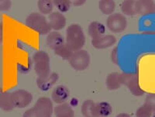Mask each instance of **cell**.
Wrapping results in <instances>:
<instances>
[{"mask_svg": "<svg viewBox=\"0 0 155 117\" xmlns=\"http://www.w3.org/2000/svg\"><path fill=\"white\" fill-rule=\"evenodd\" d=\"M86 37L79 24H71L66 30L65 44L73 52L81 50L85 45Z\"/></svg>", "mask_w": 155, "mask_h": 117, "instance_id": "6da1fadb", "label": "cell"}, {"mask_svg": "<svg viewBox=\"0 0 155 117\" xmlns=\"http://www.w3.org/2000/svg\"><path fill=\"white\" fill-rule=\"evenodd\" d=\"M53 101L48 97H41L32 108L23 113V117H52L54 113Z\"/></svg>", "mask_w": 155, "mask_h": 117, "instance_id": "7a4b0ae2", "label": "cell"}, {"mask_svg": "<svg viewBox=\"0 0 155 117\" xmlns=\"http://www.w3.org/2000/svg\"><path fill=\"white\" fill-rule=\"evenodd\" d=\"M26 25L40 35H47L51 28L46 17L41 13H32L26 19Z\"/></svg>", "mask_w": 155, "mask_h": 117, "instance_id": "3957f363", "label": "cell"}, {"mask_svg": "<svg viewBox=\"0 0 155 117\" xmlns=\"http://www.w3.org/2000/svg\"><path fill=\"white\" fill-rule=\"evenodd\" d=\"M121 85H125L134 96L140 97L145 94L140 85L139 75L137 72H123L119 75Z\"/></svg>", "mask_w": 155, "mask_h": 117, "instance_id": "277c9868", "label": "cell"}, {"mask_svg": "<svg viewBox=\"0 0 155 117\" xmlns=\"http://www.w3.org/2000/svg\"><path fill=\"white\" fill-rule=\"evenodd\" d=\"M34 71L38 78H46L51 73L50 56L44 50H37L33 56Z\"/></svg>", "mask_w": 155, "mask_h": 117, "instance_id": "5b68a950", "label": "cell"}, {"mask_svg": "<svg viewBox=\"0 0 155 117\" xmlns=\"http://www.w3.org/2000/svg\"><path fill=\"white\" fill-rule=\"evenodd\" d=\"M68 62L74 70L77 71H82L86 70L90 65L91 57L87 50L81 49L73 53L68 60Z\"/></svg>", "mask_w": 155, "mask_h": 117, "instance_id": "8992f818", "label": "cell"}, {"mask_svg": "<svg viewBox=\"0 0 155 117\" xmlns=\"http://www.w3.org/2000/svg\"><path fill=\"white\" fill-rule=\"evenodd\" d=\"M106 27L113 34L124 32L127 27V20L124 14L115 13L109 15L106 19Z\"/></svg>", "mask_w": 155, "mask_h": 117, "instance_id": "52a82bcc", "label": "cell"}, {"mask_svg": "<svg viewBox=\"0 0 155 117\" xmlns=\"http://www.w3.org/2000/svg\"><path fill=\"white\" fill-rule=\"evenodd\" d=\"M12 97L15 108H26L33 101V96L30 92L24 89H19L12 92Z\"/></svg>", "mask_w": 155, "mask_h": 117, "instance_id": "ba28073f", "label": "cell"}, {"mask_svg": "<svg viewBox=\"0 0 155 117\" xmlns=\"http://www.w3.org/2000/svg\"><path fill=\"white\" fill-rule=\"evenodd\" d=\"M69 96H70V92L68 88L65 85H60L55 87L52 91L51 100L56 104L60 105L66 102L68 99Z\"/></svg>", "mask_w": 155, "mask_h": 117, "instance_id": "9c48e42d", "label": "cell"}, {"mask_svg": "<svg viewBox=\"0 0 155 117\" xmlns=\"http://www.w3.org/2000/svg\"><path fill=\"white\" fill-rule=\"evenodd\" d=\"M48 23L51 29L58 31L65 27L67 20L66 17L61 12H52L48 16Z\"/></svg>", "mask_w": 155, "mask_h": 117, "instance_id": "30bf717a", "label": "cell"}, {"mask_svg": "<svg viewBox=\"0 0 155 117\" xmlns=\"http://www.w3.org/2000/svg\"><path fill=\"white\" fill-rule=\"evenodd\" d=\"M136 11L141 16L155 13V2L153 0H137L136 1Z\"/></svg>", "mask_w": 155, "mask_h": 117, "instance_id": "8fae6325", "label": "cell"}, {"mask_svg": "<svg viewBox=\"0 0 155 117\" xmlns=\"http://www.w3.org/2000/svg\"><path fill=\"white\" fill-rule=\"evenodd\" d=\"M58 79H59V75L58 73L51 72L46 78H37L36 80V83L40 90L47 92L53 87V85L58 82Z\"/></svg>", "mask_w": 155, "mask_h": 117, "instance_id": "7c38bea8", "label": "cell"}, {"mask_svg": "<svg viewBox=\"0 0 155 117\" xmlns=\"http://www.w3.org/2000/svg\"><path fill=\"white\" fill-rule=\"evenodd\" d=\"M116 43V38L115 36L111 35H103L96 39L92 40V44L96 49L103 50L111 47Z\"/></svg>", "mask_w": 155, "mask_h": 117, "instance_id": "4fadbf2b", "label": "cell"}, {"mask_svg": "<svg viewBox=\"0 0 155 117\" xmlns=\"http://www.w3.org/2000/svg\"><path fill=\"white\" fill-rule=\"evenodd\" d=\"M46 43L47 45L49 47V48H51V50H56L58 48L64 44L65 41H64V38L61 35V34L54 30V31H52V32L51 31L48 34Z\"/></svg>", "mask_w": 155, "mask_h": 117, "instance_id": "5bb4252c", "label": "cell"}, {"mask_svg": "<svg viewBox=\"0 0 155 117\" xmlns=\"http://www.w3.org/2000/svg\"><path fill=\"white\" fill-rule=\"evenodd\" d=\"M105 32L106 27L100 22L93 21L88 27V34L92 40L100 37L105 34Z\"/></svg>", "mask_w": 155, "mask_h": 117, "instance_id": "9a60e30c", "label": "cell"}, {"mask_svg": "<svg viewBox=\"0 0 155 117\" xmlns=\"http://www.w3.org/2000/svg\"><path fill=\"white\" fill-rule=\"evenodd\" d=\"M15 108L12 92H3L0 94V109L5 112H10Z\"/></svg>", "mask_w": 155, "mask_h": 117, "instance_id": "2e32d148", "label": "cell"}, {"mask_svg": "<svg viewBox=\"0 0 155 117\" xmlns=\"http://www.w3.org/2000/svg\"><path fill=\"white\" fill-rule=\"evenodd\" d=\"M55 117H74V111L67 102L58 105L54 108Z\"/></svg>", "mask_w": 155, "mask_h": 117, "instance_id": "e0dca14e", "label": "cell"}, {"mask_svg": "<svg viewBox=\"0 0 155 117\" xmlns=\"http://www.w3.org/2000/svg\"><path fill=\"white\" fill-rule=\"evenodd\" d=\"M81 110L84 117H98L96 112V102L92 99H86L83 102Z\"/></svg>", "mask_w": 155, "mask_h": 117, "instance_id": "ac0fdd59", "label": "cell"}, {"mask_svg": "<svg viewBox=\"0 0 155 117\" xmlns=\"http://www.w3.org/2000/svg\"><path fill=\"white\" fill-rule=\"evenodd\" d=\"M99 9L102 14L109 16L114 13L116 2L114 0H99Z\"/></svg>", "mask_w": 155, "mask_h": 117, "instance_id": "d6986e66", "label": "cell"}, {"mask_svg": "<svg viewBox=\"0 0 155 117\" xmlns=\"http://www.w3.org/2000/svg\"><path fill=\"white\" fill-rule=\"evenodd\" d=\"M136 1L137 0H124L120 5L122 13L124 15L132 16L137 14L136 11Z\"/></svg>", "mask_w": 155, "mask_h": 117, "instance_id": "ffe728a7", "label": "cell"}, {"mask_svg": "<svg viewBox=\"0 0 155 117\" xmlns=\"http://www.w3.org/2000/svg\"><path fill=\"white\" fill-rule=\"evenodd\" d=\"M96 112L98 117H108L113 112V107L107 102H96Z\"/></svg>", "mask_w": 155, "mask_h": 117, "instance_id": "44dd1931", "label": "cell"}, {"mask_svg": "<svg viewBox=\"0 0 155 117\" xmlns=\"http://www.w3.org/2000/svg\"><path fill=\"white\" fill-rule=\"evenodd\" d=\"M119 73L113 72L110 73L106 79V85L109 90L114 91L117 90L120 88L121 85L119 81Z\"/></svg>", "mask_w": 155, "mask_h": 117, "instance_id": "7402d4cb", "label": "cell"}, {"mask_svg": "<svg viewBox=\"0 0 155 117\" xmlns=\"http://www.w3.org/2000/svg\"><path fill=\"white\" fill-rule=\"evenodd\" d=\"M37 6L40 13L43 15H49L53 12V0H38Z\"/></svg>", "mask_w": 155, "mask_h": 117, "instance_id": "603a6c76", "label": "cell"}, {"mask_svg": "<svg viewBox=\"0 0 155 117\" xmlns=\"http://www.w3.org/2000/svg\"><path fill=\"white\" fill-rule=\"evenodd\" d=\"M54 52L58 56L61 57L63 60H68L69 59H70V57H71V55L73 54V53H74V52L71 50L70 48L66 45V44H64L61 46L59 48H58L56 50H54Z\"/></svg>", "mask_w": 155, "mask_h": 117, "instance_id": "cb8c5ba5", "label": "cell"}, {"mask_svg": "<svg viewBox=\"0 0 155 117\" xmlns=\"http://www.w3.org/2000/svg\"><path fill=\"white\" fill-rule=\"evenodd\" d=\"M54 5L61 13H67L71 9V0H53Z\"/></svg>", "mask_w": 155, "mask_h": 117, "instance_id": "d4e9b609", "label": "cell"}, {"mask_svg": "<svg viewBox=\"0 0 155 117\" xmlns=\"http://www.w3.org/2000/svg\"><path fill=\"white\" fill-rule=\"evenodd\" d=\"M153 112L150 109L143 104L136 111V117H151Z\"/></svg>", "mask_w": 155, "mask_h": 117, "instance_id": "484cf974", "label": "cell"}, {"mask_svg": "<svg viewBox=\"0 0 155 117\" xmlns=\"http://www.w3.org/2000/svg\"><path fill=\"white\" fill-rule=\"evenodd\" d=\"M143 104L151 110L152 112H155V93H149L146 96Z\"/></svg>", "mask_w": 155, "mask_h": 117, "instance_id": "4316f807", "label": "cell"}, {"mask_svg": "<svg viewBox=\"0 0 155 117\" xmlns=\"http://www.w3.org/2000/svg\"><path fill=\"white\" fill-rule=\"evenodd\" d=\"M12 7L11 0H0V11L7 12Z\"/></svg>", "mask_w": 155, "mask_h": 117, "instance_id": "83f0119b", "label": "cell"}, {"mask_svg": "<svg viewBox=\"0 0 155 117\" xmlns=\"http://www.w3.org/2000/svg\"><path fill=\"white\" fill-rule=\"evenodd\" d=\"M110 58H111L112 62L116 65L119 64V59H118V47H115L113 49L110 54Z\"/></svg>", "mask_w": 155, "mask_h": 117, "instance_id": "f1b7e54d", "label": "cell"}, {"mask_svg": "<svg viewBox=\"0 0 155 117\" xmlns=\"http://www.w3.org/2000/svg\"><path fill=\"white\" fill-rule=\"evenodd\" d=\"M87 0H71V4L72 5L75 6V7H79V6H81L84 4L86 2Z\"/></svg>", "mask_w": 155, "mask_h": 117, "instance_id": "f546056e", "label": "cell"}, {"mask_svg": "<svg viewBox=\"0 0 155 117\" xmlns=\"http://www.w3.org/2000/svg\"><path fill=\"white\" fill-rule=\"evenodd\" d=\"M116 117H131L129 114L125 113V112H123V113H120L116 115Z\"/></svg>", "mask_w": 155, "mask_h": 117, "instance_id": "4dcf8cb0", "label": "cell"}, {"mask_svg": "<svg viewBox=\"0 0 155 117\" xmlns=\"http://www.w3.org/2000/svg\"><path fill=\"white\" fill-rule=\"evenodd\" d=\"M151 117H155V112H153V115H152V116H151Z\"/></svg>", "mask_w": 155, "mask_h": 117, "instance_id": "1f68e13d", "label": "cell"}, {"mask_svg": "<svg viewBox=\"0 0 155 117\" xmlns=\"http://www.w3.org/2000/svg\"><path fill=\"white\" fill-rule=\"evenodd\" d=\"M0 94H1V92H0Z\"/></svg>", "mask_w": 155, "mask_h": 117, "instance_id": "d6a6232c", "label": "cell"}]
</instances>
